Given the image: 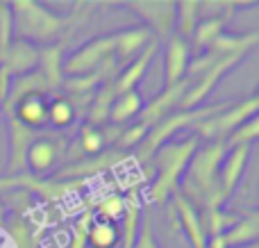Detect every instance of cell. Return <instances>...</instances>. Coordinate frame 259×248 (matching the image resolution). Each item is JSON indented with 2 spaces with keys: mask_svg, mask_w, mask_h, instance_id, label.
<instances>
[{
  "mask_svg": "<svg viewBox=\"0 0 259 248\" xmlns=\"http://www.w3.org/2000/svg\"><path fill=\"white\" fill-rule=\"evenodd\" d=\"M228 153L225 141H207L196 148L180 180V194L196 210H221L219 200V169Z\"/></svg>",
  "mask_w": 259,
  "mask_h": 248,
  "instance_id": "7a4b0ae2",
  "label": "cell"
},
{
  "mask_svg": "<svg viewBox=\"0 0 259 248\" xmlns=\"http://www.w3.org/2000/svg\"><path fill=\"white\" fill-rule=\"evenodd\" d=\"M143 105H146V100H143V96L139 94L137 89L132 91H125V94L116 96L112 103V109H109V126H125V123L134 121V118H139V114H141Z\"/></svg>",
  "mask_w": 259,
  "mask_h": 248,
  "instance_id": "ffe728a7",
  "label": "cell"
},
{
  "mask_svg": "<svg viewBox=\"0 0 259 248\" xmlns=\"http://www.w3.org/2000/svg\"><path fill=\"white\" fill-rule=\"evenodd\" d=\"M157 48H159V41L152 39L150 44H148L146 48H143L141 53L132 59V62L125 64V66L121 68L118 77H114V94L121 96V94H125V91L137 89V85L141 82V77H143V73H146L148 64H150L152 57H155Z\"/></svg>",
  "mask_w": 259,
  "mask_h": 248,
  "instance_id": "9a60e30c",
  "label": "cell"
},
{
  "mask_svg": "<svg viewBox=\"0 0 259 248\" xmlns=\"http://www.w3.org/2000/svg\"><path fill=\"white\" fill-rule=\"evenodd\" d=\"M200 219H202L205 232L209 237H214V235L228 232L230 228L241 219V214H230V212H225V210H205V217H200Z\"/></svg>",
  "mask_w": 259,
  "mask_h": 248,
  "instance_id": "83f0119b",
  "label": "cell"
},
{
  "mask_svg": "<svg viewBox=\"0 0 259 248\" xmlns=\"http://www.w3.org/2000/svg\"><path fill=\"white\" fill-rule=\"evenodd\" d=\"M239 248H259L257 244H248V246H239Z\"/></svg>",
  "mask_w": 259,
  "mask_h": 248,
  "instance_id": "836d02e7",
  "label": "cell"
},
{
  "mask_svg": "<svg viewBox=\"0 0 259 248\" xmlns=\"http://www.w3.org/2000/svg\"><path fill=\"white\" fill-rule=\"evenodd\" d=\"M12 34H14L12 7H9V3H0V55L12 46Z\"/></svg>",
  "mask_w": 259,
  "mask_h": 248,
  "instance_id": "d6a6232c",
  "label": "cell"
},
{
  "mask_svg": "<svg viewBox=\"0 0 259 248\" xmlns=\"http://www.w3.org/2000/svg\"><path fill=\"white\" fill-rule=\"evenodd\" d=\"M155 36L146 27H130V30L114 32V57L121 66H125L130 59H134L146 48Z\"/></svg>",
  "mask_w": 259,
  "mask_h": 248,
  "instance_id": "ac0fdd59",
  "label": "cell"
},
{
  "mask_svg": "<svg viewBox=\"0 0 259 248\" xmlns=\"http://www.w3.org/2000/svg\"><path fill=\"white\" fill-rule=\"evenodd\" d=\"M68 153V139L64 135H48L34 137L25 150V167L34 178H46L50 171L59 167L64 155Z\"/></svg>",
  "mask_w": 259,
  "mask_h": 248,
  "instance_id": "52a82bcc",
  "label": "cell"
},
{
  "mask_svg": "<svg viewBox=\"0 0 259 248\" xmlns=\"http://www.w3.org/2000/svg\"><path fill=\"white\" fill-rule=\"evenodd\" d=\"M116 98L114 94V80H107L94 91V98H91V105L87 109V123L94 128H103L107 126L109 121V109H112V103Z\"/></svg>",
  "mask_w": 259,
  "mask_h": 248,
  "instance_id": "603a6c76",
  "label": "cell"
},
{
  "mask_svg": "<svg viewBox=\"0 0 259 248\" xmlns=\"http://www.w3.org/2000/svg\"><path fill=\"white\" fill-rule=\"evenodd\" d=\"M105 137H103V130L100 128H94L89 126V123H84V126L80 128V137H77L75 141V148H77V157H96V155H100L105 150Z\"/></svg>",
  "mask_w": 259,
  "mask_h": 248,
  "instance_id": "4316f807",
  "label": "cell"
},
{
  "mask_svg": "<svg viewBox=\"0 0 259 248\" xmlns=\"http://www.w3.org/2000/svg\"><path fill=\"white\" fill-rule=\"evenodd\" d=\"M94 221V214L91 210H84L77 219V223L73 226V235L71 241H68V248H87V235H89V226Z\"/></svg>",
  "mask_w": 259,
  "mask_h": 248,
  "instance_id": "1f68e13d",
  "label": "cell"
},
{
  "mask_svg": "<svg viewBox=\"0 0 259 248\" xmlns=\"http://www.w3.org/2000/svg\"><path fill=\"white\" fill-rule=\"evenodd\" d=\"M228 105L230 103L202 105V107L189 109V112L168 114L166 118H161L159 123H155V126L148 130V135L143 137V141L137 146V148H134L132 159H137V162H141V164L150 162L152 155H155V150L159 148V146H164L166 141H170V137H173V135H178V132L184 130V128H193L198 121H205V118H209V116H214V114L223 112Z\"/></svg>",
  "mask_w": 259,
  "mask_h": 248,
  "instance_id": "277c9868",
  "label": "cell"
},
{
  "mask_svg": "<svg viewBox=\"0 0 259 248\" xmlns=\"http://www.w3.org/2000/svg\"><path fill=\"white\" fill-rule=\"evenodd\" d=\"M250 148L252 146H234V148H228L223 157V164L219 169V200L221 205L228 203L230 196L237 191L239 182L243 178V171H246V164L250 159Z\"/></svg>",
  "mask_w": 259,
  "mask_h": 248,
  "instance_id": "7c38bea8",
  "label": "cell"
},
{
  "mask_svg": "<svg viewBox=\"0 0 259 248\" xmlns=\"http://www.w3.org/2000/svg\"><path fill=\"white\" fill-rule=\"evenodd\" d=\"M125 212H123V228H121V248H132L139 237L141 228V200H139V189H132L125 196Z\"/></svg>",
  "mask_w": 259,
  "mask_h": 248,
  "instance_id": "7402d4cb",
  "label": "cell"
},
{
  "mask_svg": "<svg viewBox=\"0 0 259 248\" xmlns=\"http://www.w3.org/2000/svg\"><path fill=\"white\" fill-rule=\"evenodd\" d=\"M121 244V228L114 221L94 219L87 235V248H116Z\"/></svg>",
  "mask_w": 259,
  "mask_h": 248,
  "instance_id": "cb8c5ba5",
  "label": "cell"
},
{
  "mask_svg": "<svg viewBox=\"0 0 259 248\" xmlns=\"http://www.w3.org/2000/svg\"><path fill=\"white\" fill-rule=\"evenodd\" d=\"M259 41L257 32H250V34H241V36H234V34H221L211 41V46L207 48V53H211L214 57L223 59V57H243L248 50L255 48V44Z\"/></svg>",
  "mask_w": 259,
  "mask_h": 248,
  "instance_id": "d6986e66",
  "label": "cell"
},
{
  "mask_svg": "<svg viewBox=\"0 0 259 248\" xmlns=\"http://www.w3.org/2000/svg\"><path fill=\"white\" fill-rule=\"evenodd\" d=\"M77 118V105L68 96H55L48 103V126L64 130Z\"/></svg>",
  "mask_w": 259,
  "mask_h": 248,
  "instance_id": "484cf974",
  "label": "cell"
},
{
  "mask_svg": "<svg viewBox=\"0 0 259 248\" xmlns=\"http://www.w3.org/2000/svg\"><path fill=\"white\" fill-rule=\"evenodd\" d=\"M14 18V32L21 41L27 44H50L59 39V44H66L71 34L89 18L94 3H77L71 14H55L48 7L34 3V0H16L9 3Z\"/></svg>",
  "mask_w": 259,
  "mask_h": 248,
  "instance_id": "6da1fadb",
  "label": "cell"
},
{
  "mask_svg": "<svg viewBox=\"0 0 259 248\" xmlns=\"http://www.w3.org/2000/svg\"><path fill=\"white\" fill-rule=\"evenodd\" d=\"M170 200H173V208H175V212H178L180 226H182L187 239L191 241V246L193 248H207V232H205V228H202L200 212H198L180 191H175V194L170 196Z\"/></svg>",
  "mask_w": 259,
  "mask_h": 248,
  "instance_id": "2e32d148",
  "label": "cell"
},
{
  "mask_svg": "<svg viewBox=\"0 0 259 248\" xmlns=\"http://www.w3.org/2000/svg\"><path fill=\"white\" fill-rule=\"evenodd\" d=\"M39 66V48L27 41H12L7 50L0 55V103L5 100L12 80L36 71Z\"/></svg>",
  "mask_w": 259,
  "mask_h": 248,
  "instance_id": "ba28073f",
  "label": "cell"
},
{
  "mask_svg": "<svg viewBox=\"0 0 259 248\" xmlns=\"http://www.w3.org/2000/svg\"><path fill=\"white\" fill-rule=\"evenodd\" d=\"M127 153L114 148V150H103L96 157H87L82 162H71L66 167L57 169V180H77L84 176H94V173H105L109 169H114L116 164H121L125 159Z\"/></svg>",
  "mask_w": 259,
  "mask_h": 248,
  "instance_id": "5bb4252c",
  "label": "cell"
},
{
  "mask_svg": "<svg viewBox=\"0 0 259 248\" xmlns=\"http://www.w3.org/2000/svg\"><path fill=\"white\" fill-rule=\"evenodd\" d=\"M80 185L82 182L77 180H46V178H34L32 173H16V176L0 178V191L23 189L41 196L44 200H62L71 191L80 189Z\"/></svg>",
  "mask_w": 259,
  "mask_h": 248,
  "instance_id": "30bf717a",
  "label": "cell"
},
{
  "mask_svg": "<svg viewBox=\"0 0 259 248\" xmlns=\"http://www.w3.org/2000/svg\"><path fill=\"white\" fill-rule=\"evenodd\" d=\"M137 16L146 23V30L155 34V39H168L175 30V3L173 0H132L127 3Z\"/></svg>",
  "mask_w": 259,
  "mask_h": 248,
  "instance_id": "8fae6325",
  "label": "cell"
},
{
  "mask_svg": "<svg viewBox=\"0 0 259 248\" xmlns=\"http://www.w3.org/2000/svg\"><path fill=\"white\" fill-rule=\"evenodd\" d=\"M259 109V98L257 96H250L248 100H241V103H230L223 112L214 114V116L205 118V121H198L193 126V130L198 132V139L205 137L207 141H223V137H230L234 130H237L241 123H246L250 116H257Z\"/></svg>",
  "mask_w": 259,
  "mask_h": 248,
  "instance_id": "5b68a950",
  "label": "cell"
},
{
  "mask_svg": "<svg viewBox=\"0 0 259 248\" xmlns=\"http://www.w3.org/2000/svg\"><path fill=\"white\" fill-rule=\"evenodd\" d=\"M257 132H259V121H257V116H250L246 123H241V126L228 137L225 146H228V148H234V146H252L257 139Z\"/></svg>",
  "mask_w": 259,
  "mask_h": 248,
  "instance_id": "4dcf8cb0",
  "label": "cell"
},
{
  "mask_svg": "<svg viewBox=\"0 0 259 248\" xmlns=\"http://www.w3.org/2000/svg\"><path fill=\"white\" fill-rule=\"evenodd\" d=\"M225 21H228V18H223V16L205 18L202 23H198V25H196V30H193V36H191V39L196 41V46H200V48H209L211 41H214L216 36L223 34Z\"/></svg>",
  "mask_w": 259,
  "mask_h": 248,
  "instance_id": "f1b7e54d",
  "label": "cell"
},
{
  "mask_svg": "<svg viewBox=\"0 0 259 248\" xmlns=\"http://www.w3.org/2000/svg\"><path fill=\"white\" fill-rule=\"evenodd\" d=\"M223 241L228 248H239V246H248V244H257L259 237V214L252 210L248 214H241L237 223L230 228L228 232H223Z\"/></svg>",
  "mask_w": 259,
  "mask_h": 248,
  "instance_id": "44dd1931",
  "label": "cell"
},
{
  "mask_svg": "<svg viewBox=\"0 0 259 248\" xmlns=\"http://www.w3.org/2000/svg\"><path fill=\"white\" fill-rule=\"evenodd\" d=\"M198 18H200V3H196V0L175 3V36L184 41L191 39Z\"/></svg>",
  "mask_w": 259,
  "mask_h": 248,
  "instance_id": "d4e9b609",
  "label": "cell"
},
{
  "mask_svg": "<svg viewBox=\"0 0 259 248\" xmlns=\"http://www.w3.org/2000/svg\"><path fill=\"white\" fill-rule=\"evenodd\" d=\"M123 212H125V200L118 194H109L105 198H100L91 210L94 219H105V221H114V223L121 221Z\"/></svg>",
  "mask_w": 259,
  "mask_h": 248,
  "instance_id": "f546056e",
  "label": "cell"
},
{
  "mask_svg": "<svg viewBox=\"0 0 259 248\" xmlns=\"http://www.w3.org/2000/svg\"><path fill=\"white\" fill-rule=\"evenodd\" d=\"M187 89H189V77L180 80L178 85L164 87V91H161V94H157L150 103L143 105V109H141V114H139V121L137 123H141L143 128H148V130H150L155 123H159L161 118L168 116L170 109L178 107Z\"/></svg>",
  "mask_w": 259,
  "mask_h": 248,
  "instance_id": "4fadbf2b",
  "label": "cell"
},
{
  "mask_svg": "<svg viewBox=\"0 0 259 248\" xmlns=\"http://www.w3.org/2000/svg\"><path fill=\"white\" fill-rule=\"evenodd\" d=\"M189 68V46L184 39L170 34L166 39V57H164V87L178 85L184 80Z\"/></svg>",
  "mask_w": 259,
  "mask_h": 248,
  "instance_id": "e0dca14e",
  "label": "cell"
},
{
  "mask_svg": "<svg viewBox=\"0 0 259 248\" xmlns=\"http://www.w3.org/2000/svg\"><path fill=\"white\" fill-rule=\"evenodd\" d=\"M198 144H200V139L193 135L182 141H166L164 146H159V148L155 150L152 159H155L157 178L146 191L148 203L164 205L166 200H170V196H173L175 191H180L182 173H184V169H187L191 155L196 153Z\"/></svg>",
  "mask_w": 259,
  "mask_h": 248,
  "instance_id": "3957f363",
  "label": "cell"
},
{
  "mask_svg": "<svg viewBox=\"0 0 259 248\" xmlns=\"http://www.w3.org/2000/svg\"><path fill=\"white\" fill-rule=\"evenodd\" d=\"M243 57H223L216 64H211L209 68H205L202 73H198L196 77H189V89L184 91L182 100H180V112H189V109L202 107L205 98L214 91V87L219 85V80L228 71H232Z\"/></svg>",
  "mask_w": 259,
  "mask_h": 248,
  "instance_id": "9c48e42d",
  "label": "cell"
},
{
  "mask_svg": "<svg viewBox=\"0 0 259 248\" xmlns=\"http://www.w3.org/2000/svg\"><path fill=\"white\" fill-rule=\"evenodd\" d=\"M109 59H116L114 57V34L96 36V39L87 41L80 50L68 55L62 66V73H66L68 77L91 75V73H98Z\"/></svg>",
  "mask_w": 259,
  "mask_h": 248,
  "instance_id": "8992f818",
  "label": "cell"
}]
</instances>
